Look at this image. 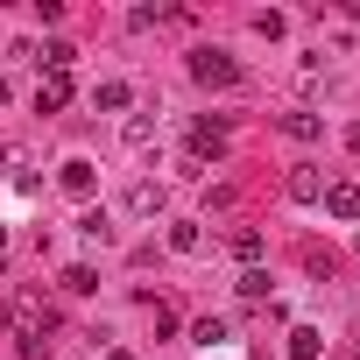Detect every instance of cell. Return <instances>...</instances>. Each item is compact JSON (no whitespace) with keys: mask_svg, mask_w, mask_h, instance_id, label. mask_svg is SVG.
<instances>
[{"mask_svg":"<svg viewBox=\"0 0 360 360\" xmlns=\"http://www.w3.org/2000/svg\"><path fill=\"white\" fill-rule=\"evenodd\" d=\"M162 205H169V198H162V184H134V191H127V212H134V219H155Z\"/></svg>","mask_w":360,"mask_h":360,"instance_id":"obj_11","label":"cell"},{"mask_svg":"<svg viewBox=\"0 0 360 360\" xmlns=\"http://www.w3.org/2000/svg\"><path fill=\"white\" fill-rule=\"evenodd\" d=\"M169 248H176V255H198V248H205L198 219H169Z\"/></svg>","mask_w":360,"mask_h":360,"instance_id":"obj_13","label":"cell"},{"mask_svg":"<svg viewBox=\"0 0 360 360\" xmlns=\"http://www.w3.org/2000/svg\"><path fill=\"white\" fill-rule=\"evenodd\" d=\"M233 290H240L248 304H262V297H269V269H240V283H233Z\"/></svg>","mask_w":360,"mask_h":360,"instance_id":"obj_16","label":"cell"},{"mask_svg":"<svg viewBox=\"0 0 360 360\" xmlns=\"http://www.w3.org/2000/svg\"><path fill=\"white\" fill-rule=\"evenodd\" d=\"M205 155H226V127L219 120H198L191 127V162H205Z\"/></svg>","mask_w":360,"mask_h":360,"instance_id":"obj_8","label":"cell"},{"mask_svg":"<svg viewBox=\"0 0 360 360\" xmlns=\"http://www.w3.org/2000/svg\"><path fill=\"white\" fill-rule=\"evenodd\" d=\"M191 339H198V346H226L233 332H226V318H198V325H191Z\"/></svg>","mask_w":360,"mask_h":360,"instance_id":"obj_17","label":"cell"},{"mask_svg":"<svg viewBox=\"0 0 360 360\" xmlns=\"http://www.w3.org/2000/svg\"><path fill=\"white\" fill-rule=\"evenodd\" d=\"M276 127H283L290 141H325V113H283Z\"/></svg>","mask_w":360,"mask_h":360,"instance_id":"obj_9","label":"cell"},{"mask_svg":"<svg viewBox=\"0 0 360 360\" xmlns=\"http://www.w3.org/2000/svg\"><path fill=\"white\" fill-rule=\"evenodd\" d=\"M0 325H8L15 353H43L50 332H57V311H43V297H8L0 304Z\"/></svg>","mask_w":360,"mask_h":360,"instance_id":"obj_1","label":"cell"},{"mask_svg":"<svg viewBox=\"0 0 360 360\" xmlns=\"http://www.w3.org/2000/svg\"><path fill=\"white\" fill-rule=\"evenodd\" d=\"M318 205H325L332 219H346V226H353V219H360V184H346V176H339V184H325V198H318Z\"/></svg>","mask_w":360,"mask_h":360,"instance_id":"obj_3","label":"cell"},{"mask_svg":"<svg viewBox=\"0 0 360 360\" xmlns=\"http://www.w3.org/2000/svg\"><path fill=\"white\" fill-rule=\"evenodd\" d=\"M226 248H233V262H240V269H262V233H255V226H233V233H226Z\"/></svg>","mask_w":360,"mask_h":360,"instance_id":"obj_10","label":"cell"},{"mask_svg":"<svg viewBox=\"0 0 360 360\" xmlns=\"http://www.w3.org/2000/svg\"><path fill=\"white\" fill-rule=\"evenodd\" d=\"M353 360H360V346H353Z\"/></svg>","mask_w":360,"mask_h":360,"instance_id":"obj_21","label":"cell"},{"mask_svg":"<svg viewBox=\"0 0 360 360\" xmlns=\"http://www.w3.org/2000/svg\"><path fill=\"white\" fill-rule=\"evenodd\" d=\"M283 191H290V198H297V205H318V198H325V176H318V169H311V162H297V169H290V176H283Z\"/></svg>","mask_w":360,"mask_h":360,"instance_id":"obj_5","label":"cell"},{"mask_svg":"<svg viewBox=\"0 0 360 360\" xmlns=\"http://www.w3.org/2000/svg\"><path fill=\"white\" fill-rule=\"evenodd\" d=\"M92 106H99V113H127V106H134V85H127V78H106V85H92Z\"/></svg>","mask_w":360,"mask_h":360,"instance_id":"obj_7","label":"cell"},{"mask_svg":"<svg viewBox=\"0 0 360 360\" xmlns=\"http://www.w3.org/2000/svg\"><path fill=\"white\" fill-rule=\"evenodd\" d=\"M0 248H8V219H0Z\"/></svg>","mask_w":360,"mask_h":360,"instance_id":"obj_20","label":"cell"},{"mask_svg":"<svg viewBox=\"0 0 360 360\" xmlns=\"http://www.w3.org/2000/svg\"><path fill=\"white\" fill-rule=\"evenodd\" d=\"M64 290H71V297H92V290H99V269L71 262V269H64Z\"/></svg>","mask_w":360,"mask_h":360,"instance_id":"obj_15","label":"cell"},{"mask_svg":"<svg viewBox=\"0 0 360 360\" xmlns=\"http://www.w3.org/2000/svg\"><path fill=\"white\" fill-rule=\"evenodd\" d=\"M57 176H64V191H71V198H92V191H99V169H92L85 155H71V162H64Z\"/></svg>","mask_w":360,"mask_h":360,"instance_id":"obj_6","label":"cell"},{"mask_svg":"<svg viewBox=\"0 0 360 360\" xmlns=\"http://www.w3.org/2000/svg\"><path fill=\"white\" fill-rule=\"evenodd\" d=\"M283 29H290V22H283V15H276V8H269V15H255V36H269V43H276V36H283Z\"/></svg>","mask_w":360,"mask_h":360,"instance_id":"obj_19","label":"cell"},{"mask_svg":"<svg viewBox=\"0 0 360 360\" xmlns=\"http://www.w3.org/2000/svg\"><path fill=\"white\" fill-rule=\"evenodd\" d=\"M120 141H127V148H155V120H148V113H134V120L120 127Z\"/></svg>","mask_w":360,"mask_h":360,"instance_id":"obj_14","label":"cell"},{"mask_svg":"<svg viewBox=\"0 0 360 360\" xmlns=\"http://www.w3.org/2000/svg\"><path fill=\"white\" fill-rule=\"evenodd\" d=\"M191 78H198V85H219V92H226V85H240V64H233L226 50H191Z\"/></svg>","mask_w":360,"mask_h":360,"instance_id":"obj_2","label":"cell"},{"mask_svg":"<svg viewBox=\"0 0 360 360\" xmlns=\"http://www.w3.org/2000/svg\"><path fill=\"white\" fill-rule=\"evenodd\" d=\"M325 353V332L318 325H290V360H318Z\"/></svg>","mask_w":360,"mask_h":360,"instance_id":"obj_12","label":"cell"},{"mask_svg":"<svg viewBox=\"0 0 360 360\" xmlns=\"http://www.w3.org/2000/svg\"><path fill=\"white\" fill-rule=\"evenodd\" d=\"M64 99H71V71H43L36 78V113H64Z\"/></svg>","mask_w":360,"mask_h":360,"instance_id":"obj_4","label":"cell"},{"mask_svg":"<svg viewBox=\"0 0 360 360\" xmlns=\"http://www.w3.org/2000/svg\"><path fill=\"white\" fill-rule=\"evenodd\" d=\"M71 57H78L71 43H50V50H43V71H71Z\"/></svg>","mask_w":360,"mask_h":360,"instance_id":"obj_18","label":"cell"}]
</instances>
